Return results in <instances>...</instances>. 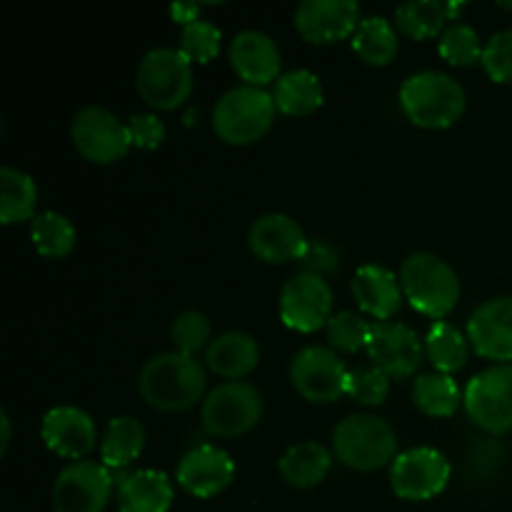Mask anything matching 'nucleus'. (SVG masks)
<instances>
[{
	"label": "nucleus",
	"instance_id": "obj_21",
	"mask_svg": "<svg viewBox=\"0 0 512 512\" xmlns=\"http://www.w3.org/2000/svg\"><path fill=\"white\" fill-rule=\"evenodd\" d=\"M353 298L360 310L373 315L375 320H390L403 300V285L390 268L378 263H365L353 275Z\"/></svg>",
	"mask_w": 512,
	"mask_h": 512
},
{
	"label": "nucleus",
	"instance_id": "obj_40",
	"mask_svg": "<svg viewBox=\"0 0 512 512\" xmlns=\"http://www.w3.org/2000/svg\"><path fill=\"white\" fill-rule=\"evenodd\" d=\"M300 263H303L305 273H333V270L338 268V253H335L328 243H318V240H315V243L308 245V253L303 255Z\"/></svg>",
	"mask_w": 512,
	"mask_h": 512
},
{
	"label": "nucleus",
	"instance_id": "obj_39",
	"mask_svg": "<svg viewBox=\"0 0 512 512\" xmlns=\"http://www.w3.org/2000/svg\"><path fill=\"white\" fill-rule=\"evenodd\" d=\"M128 133L138 148H158L165 140V123L155 113H135L128 120Z\"/></svg>",
	"mask_w": 512,
	"mask_h": 512
},
{
	"label": "nucleus",
	"instance_id": "obj_22",
	"mask_svg": "<svg viewBox=\"0 0 512 512\" xmlns=\"http://www.w3.org/2000/svg\"><path fill=\"white\" fill-rule=\"evenodd\" d=\"M173 483L153 468L135 470L118 483L120 512H168L173 505Z\"/></svg>",
	"mask_w": 512,
	"mask_h": 512
},
{
	"label": "nucleus",
	"instance_id": "obj_19",
	"mask_svg": "<svg viewBox=\"0 0 512 512\" xmlns=\"http://www.w3.org/2000/svg\"><path fill=\"white\" fill-rule=\"evenodd\" d=\"M45 445L60 458H70L78 463L80 458L95 448L98 430H95L93 418L85 410L75 405H58L45 413L43 425H40Z\"/></svg>",
	"mask_w": 512,
	"mask_h": 512
},
{
	"label": "nucleus",
	"instance_id": "obj_4",
	"mask_svg": "<svg viewBox=\"0 0 512 512\" xmlns=\"http://www.w3.org/2000/svg\"><path fill=\"white\" fill-rule=\"evenodd\" d=\"M273 93L258 85H235L225 90L213 108V128L230 145H250L263 138L275 120Z\"/></svg>",
	"mask_w": 512,
	"mask_h": 512
},
{
	"label": "nucleus",
	"instance_id": "obj_10",
	"mask_svg": "<svg viewBox=\"0 0 512 512\" xmlns=\"http://www.w3.org/2000/svg\"><path fill=\"white\" fill-rule=\"evenodd\" d=\"M278 308L280 320L288 328L298 333H313L333 318V290L323 275L300 270L280 288Z\"/></svg>",
	"mask_w": 512,
	"mask_h": 512
},
{
	"label": "nucleus",
	"instance_id": "obj_41",
	"mask_svg": "<svg viewBox=\"0 0 512 512\" xmlns=\"http://www.w3.org/2000/svg\"><path fill=\"white\" fill-rule=\"evenodd\" d=\"M170 15H173L178 23L188 25L200 18V3H173L170 5Z\"/></svg>",
	"mask_w": 512,
	"mask_h": 512
},
{
	"label": "nucleus",
	"instance_id": "obj_25",
	"mask_svg": "<svg viewBox=\"0 0 512 512\" xmlns=\"http://www.w3.org/2000/svg\"><path fill=\"white\" fill-rule=\"evenodd\" d=\"M330 458L328 448L315 440H303V443H295L280 455V475L288 485L293 488H313V485L323 483L325 475H328Z\"/></svg>",
	"mask_w": 512,
	"mask_h": 512
},
{
	"label": "nucleus",
	"instance_id": "obj_28",
	"mask_svg": "<svg viewBox=\"0 0 512 512\" xmlns=\"http://www.w3.org/2000/svg\"><path fill=\"white\" fill-rule=\"evenodd\" d=\"M413 403L430 418H450L458 413L463 393L453 375L433 370V373H423L415 378Z\"/></svg>",
	"mask_w": 512,
	"mask_h": 512
},
{
	"label": "nucleus",
	"instance_id": "obj_27",
	"mask_svg": "<svg viewBox=\"0 0 512 512\" xmlns=\"http://www.w3.org/2000/svg\"><path fill=\"white\" fill-rule=\"evenodd\" d=\"M35 205H38V185L13 165L0 168V220L5 225L20 223V220L35 218Z\"/></svg>",
	"mask_w": 512,
	"mask_h": 512
},
{
	"label": "nucleus",
	"instance_id": "obj_16",
	"mask_svg": "<svg viewBox=\"0 0 512 512\" xmlns=\"http://www.w3.org/2000/svg\"><path fill=\"white\" fill-rule=\"evenodd\" d=\"M248 245L260 260L268 263H290V260H303L308 253V235L285 213H265L253 220L248 230Z\"/></svg>",
	"mask_w": 512,
	"mask_h": 512
},
{
	"label": "nucleus",
	"instance_id": "obj_3",
	"mask_svg": "<svg viewBox=\"0 0 512 512\" xmlns=\"http://www.w3.org/2000/svg\"><path fill=\"white\" fill-rule=\"evenodd\" d=\"M403 295L418 313L428 318H445L460 300V278L453 265L440 255L418 250L400 265Z\"/></svg>",
	"mask_w": 512,
	"mask_h": 512
},
{
	"label": "nucleus",
	"instance_id": "obj_7",
	"mask_svg": "<svg viewBox=\"0 0 512 512\" xmlns=\"http://www.w3.org/2000/svg\"><path fill=\"white\" fill-rule=\"evenodd\" d=\"M263 415V395L255 385L228 380L210 390L203 400V425L218 438H238L258 425Z\"/></svg>",
	"mask_w": 512,
	"mask_h": 512
},
{
	"label": "nucleus",
	"instance_id": "obj_20",
	"mask_svg": "<svg viewBox=\"0 0 512 512\" xmlns=\"http://www.w3.org/2000/svg\"><path fill=\"white\" fill-rule=\"evenodd\" d=\"M230 65L235 68V73L245 80L248 85H263L275 83L280 78V48L268 33L263 30H240L235 33V38L230 40Z\"/></svg>",
	"mask_w": 512,
	"mask_h": 512
},
{
	"label": "nucleus",
	"instance_id": "obj_2",
	"mask_svg": "<svg viewBox=\"0 0 512 512\" xmlns=\"http://www.w3.org/2000/svg\"><path fill=\"white\" fill-rule=\"evenodd\" d=\"M465 90L443 70H418L400 85V108L420 128H448L465 113Z\"/></svg>",
	"mask_w": 512,
	"mask_h": 512
},
{
	"label": "nucleus",
	"instance_id": "obj_8",
	"mask_svg": "<svg viewBox=\"0 0 512 512\" xmlns=\"http://www.w3.org/2000/svg\"><path fill=\"white\" fill-rule=\"evenodd\" d=\"M463 405L470 420L488 433L512 430V363H498L480 370L463 390Z\"/></svg>",
	"mask_w": 512,
	"mask_h": 512
},
{
	"label": "nucleus",
	"instance_id": "obj_37",
	"mask_svg": "<svg viewBox=\"0 0 512 512\" xmlns=\"http://www.w3.org/2000/svg\"><path fill=\"white\" fill-rule=\"evenodd\" d=\"M175 348L185 355H195L210 340V320L200 310H183L170 325Z\"/></svg>",
	"mask_w": 512,
	"mask_h": 512
},
{
	"label": "nucleus",
	"instance_id": "obj_14",
	"mask_svg": "<svg viewBox=\"0 0 512 512\" xmlns=\"http://www.w3.org/2000/svg\"><path fill=\"white\" fill-rule=\"evenodd\" d=\"M365 350L375 368L385 370L390 378H408L423 363L425 340H420L410 325L398 320H375L370 323Z\"/></svg>",
	"mask_w": 512,
	"mask_h": 512
},
{
	"label": "nucleus",
	"instance_id": "obj_24",
	"mask_svg": "<svg viewBox=\"0 0 512 512\" xmlns=\"http://www.w3.org/2000/svg\"><path fill=\"white\" fill-rule=\"evenodd\" d=\"M145 448V428L133 415H118L105 425L100 458L110 470H123L140 458Z\"/></svg>",
	"mask_w": 512,
	"mask_h": 512
},
{
	"label": "nucleus",
	"instance_id": "obj_23",
	"mask_svg": "<svg viewBox=\"0 0 512 512\" xmlns=\"http://www.w3.org/2000/svg\"><path fill=\"white\" fill-rule=\"evenodd\" d=\"M260 360L258 340L243 330H228L210 340L205 350V363L213 373L223 375L228 380H240L248 373H253Z\"/></svg>",
	"mask_w": 512,
	"mask_h": 512
},
{
	"label": "nucleus",
	"instance_id": "obj_35",
	"mask_svg": "<svg viewBox=\"0 0 512 512\" xmlns=\"http://www.w3.org/2000/svg\"><path fill=\"white\" fill-rule=\"evenodd\" d=\"M220 40H223V33L215 23L210 20L198 18L193 23L183 25L180 30V45L178 48L188 55L190 60H198V63H208L218 55Z\"/></svg>",
	"mask_w": 512,
	"mask_h": 512
},
{
	"label": "nucleus",
	"instance_id": "obj_32",
	"mask_svg": "<svg viewBox=\"0 0 512 512\" xmlns=\"http://www.w3.org/2000/svg\"><path fill=\"white\" fill-rule=\"evenodd\" d=\"M30 238L45 258H63L75 248V225L58 210H43L30 220Z\"/></svg>",
	"mask_w": 512,
	"mask_h": 512
},
{
	"label": "nucleus",
	"instance_id": "obj_26",
	"mask_svg": "<svg viewBox=\"0 0 512 512\" xmlns=\"http://www.w3.org/2000/svg\"><path fill=\"white\" fill-rule=\"evenodd\" d=\"M273 98L280 113L310 115L323 105V83L308 68L288 70L275 80Z\"/></svg>",
	"mask_w": 512,
	"mask_h": 512
},
{
	"label": "nucleus",
	"instance_id": "obj_33",
	"mask_svg": "<svg viewBox=\"0 0 512 512\" xmlns=\"http://www.w3.org/2000/svg\"><path fill=\"white\" fill-rule=\"evenodd\" d=\"M483 48L485 45L480 43L478 30L463 20H453L450 25H445L438 40V53L453 65L478 63V60H483Z\"/></svg>",
	"mask_w": 512,
	"mask_h": 512
},
{
	"label": "nucleus",
	"instance_id": "obj_34",
	"mask_svg": "<svg viewBox=\"0 0 512 512\" xmlns=\"http://www.w3.org/2000/svg\"><path fill=\"white\" fill-rule=\"evenodd\" d=\"M325 335H328L330 345L343 353H358L360 348L368 345L370 323L363 315L353 313V310H340L333 313V318L325 325Z\"/></svg>",
	"mask_w": 512,
	"mask_h": 512
},
{
	"label": "nucleus",
	"instance_id": "obj_6",
	"mask_svg": "<svg viewBox=\"0 0 512 512\" xmlns=\"http://www.w3.org/2000/svg\"><path fill=\"white\" fill-rule=\"evenodd\" d=\"M193 60L180 48H153L140 58L135 88L158 110H175L193 90Z\"/></svg>",
	"mask_w": 512,
	"mask_h": 512
},
{
	"label": "nucleus",
	"instance_id": "obj_1",
	"mask_svg": "<svg viewBox=\"0 0 512 512\" xmlns=\"http://www.w3.org/2000/svg\"><path fill=\"white\" fill-rule=\"evenodd\" d=\"M205 368L195 355L180 350L153 355L138 375V390L145 403L163 413L193 408L205 393Z\"/></svg>",
	"mask_w": 512,
	"mask_h": 512
},
{
	"label": "nucleus",
	"instance_id": "obj_9",
	"mask_svg": "<svg viewBox=\"0 0 512 512\" xmlns=\"http://www.w3.org/2000/svg\"><path fill=\"white\" fill-rule=\"evenodd\" d=\"M70 138L80 155L100 165L115 163L133 145L128 123L103 105H85L70 120Z\"/></svg>",
	"mask_w": 512,
	"mask_h": 512
},
{
	"label": "nucleus",
	"instance_id": "obj_17",
	"mask_svg": "<svg viewBox=\"0 0 512 512\" xmlns=\"http://www.w3.org/2000/svg\"><path fill=\"white\" fill-rule=\"evenodd\" d=\"M175 478L185 493L195 498H213L233 483L235 463L218 445H198L183 455Z\"/></svg>",
	"mask_w": 512,
	"mask_h": 512
},
{
	"label": "nucleus",
	"instance_id": "obj_30",
	"mask_svg": "<svg viewBox=\"0 0 512 512\" xmlns=\"http://www.w3.org/2000/svg\"><path fill=\"white\" fill-rule=\"evenodd\" d=\"M425 355L438 373L450 375L468 363L470 340L453 323L438 320V323L430 325L428 335H425Z\"/></svg>",
	"mask_w": 512,
	"mask_h": 512
},
{
	"label": "nucleus",
	"instance_id": "obj_12",
	"mask_svg": "<svg viewBox=\"0 0 512 512\" xmlns=\"http://www.w3.org/2000/svg\"><path fill=\"white\" fill-rule=\"evenodd\" d=\"M450 480V463L435 448H410L390 465V485L398 498L423 503L445 490Z\"/></svg>",
	"mask_w": 512,
	"mask_h": 512
},
{
	"label": "nucleus",
	"instance_id": "obj_36",
	"mask_svg": "<svg viewBox=\"0 0 512 512\" xmlns=\"http://www.w3.org/2000/svg\"><path fill=\"white\" fill-rule=\"evenodd\" d=\"M390 393V375L385 370L375 368H355L348 370V380H345V395L353 398L360 405H380L385 403Z\"/></svg>",
	"mask_w": 512,
	"mask_h": 512
},
{
	"label": "nucleus",
	"instance_id": "obj_5",
	"mask_svg": "<svg viewBox=\"0 0 512 512\" xmlns=\"http://www.w3.org/2000/svg\"><path fill=\"white\" fill-rule=\"evenodd\" d=\"M333 453L348 468L378 470L398 458V435L388 420L373 413H355L335 425Z\"/></svg>",
	"mask_w": 512,
	"mask_h": 512
},
{
	"label": "nucleus",
	"instance_id": "obj_43",
	"mask_svg": "<svg viewBox=\"0 0 512 512\" xmlns=\"http://www.w3.org/2000/svg\"><path fill=\"white\" fill-rule=\"evenodd\" d=\"M500 8H508V10H512V3H505V0H500Z\"/></svg>",
	"mask_w": 512,
	"mask_h": 512
},
{
	"label": "nucleus",
	"instance_id": "obj_31",
	"mask_svg": "<svg viewBox=\"0 0 512 512\" xmlns=\"http://www.w3.org/2000/svg\"><path fill=\"white\" fill-rule=\"evenodd\" d=\"M445 20H450V8L443 0H413L395 8L400 33L415 40L440 35L445 30Z\"/></svg>",
	"mask_w": 512,
	"mask_h": 512
},
{
	"label": "nucleus",
	"instance_id": "obj_11",
	"mask_svg": "<svg viewBox=\"0 0 512 512\" xmlns=\"http://www.w3.org/2000/svg\"><path fill=\"white\" fill-rule=\"evenodd\" d=\"M113 495L110 468L95 460L65 465L53 483L55 512H103Z\"/></svg>",
	"mask_w": 512,
	"mask_h": 512
},
{
	"label": "nucleus",
	"instance_id": "obj_42",
	"mask_svg": "<svg viewBox=\"0 0 512 512\" xmlns=\"http://www.w3.org/2000/svg\"><path fill=\"white\" fill-rule=\"evenodd\" d=\"M0 425H3V453L5 450H8V445H10V418H8V413H0Z\"/></svg>",
	"mask_w": 512,
	"mask_h": 512
},
{
	"label": "nucleus",
	"instance_id": "obj_18",
	"mask_svg": "<svg viewBox=\"0 0 512 512\" xmlns=\"http://www.w3.org/2000/svg\"><path fill=\"white\" fill-rule=\"evenodd\" d=\"M360 20L358 0H303L295 8V28L310 43H333L353 35Z\"/></svg>",
	"mask_w": 512,
	"mask_h": 512
},
{
	"label": "nucleus",
	"instance_id": "obj_38",
	"mask_svg": "<svg viewBox=\"0 0 512 512\" xmlns=\"http://www.w3.org/2000/svg\"><path fill=\"white\" fill-rule=\"evenodd\" d=\"M480 63L495 83H512V28L500 30L485 43Z\"/></svg>",
	"mask_w": 512,
	"mask_h": 512
},
{
	"label": "nucleus",
	"instance_id": "obj_15",
	"mask_svg": "<svg viewBox=\"0 0 512 512\" xmlns=\"http://www.w3.org/2000/svg\"><path fill=\"white\" fill-rule=\"evenodd\" d=\"M468 340L475 353L498 363L512 360V295L485 300L468 318Z\"/></svg>",
	"mask_w": 512,
	"mask_h": 512
},
{
	"label": "nucleus",
	"instance_id": "obj_13",
	"mask_svg": "<svg viewBox=\"0 0 512 512\" xmlns=\"http://www.w3.org/2000/svg\"><path fill=\"white\" fill-rule=\"evenodd\" d=\"M290 380L310 403H333L345 395L348 368L323 345H305L290 360Z\"/></svg>",
	"mask_w": 512,
	"mask_h": 512
},
{
	"label": "nucleus",
	"instance_id": "obj_29",
	"mask_svg": "<svg viewBox=\"0 0 512 512\" xmlns=\"http://www.w3.org/2000/svg\"><path fill=\"white\" fill-rule=\"evenodd\" d=\"M353 48L365 63L388 65L398 55L400 38L395 25L383 15H368L353 33Z\"/></svg>",
	"mask_w": 512,
	"mask_h": 512
}]
</instances>
